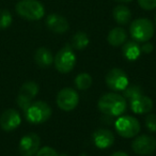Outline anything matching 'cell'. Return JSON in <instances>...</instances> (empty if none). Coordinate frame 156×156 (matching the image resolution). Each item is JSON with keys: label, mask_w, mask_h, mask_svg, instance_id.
<instances>
[{"label": "cell", "mask_w": 156, "mask_h": 156, "mask_svg": "<svg viewBox=\"0 0 156 156\" xmlns=\"http://www.w3.org/2000/svg\"><path fill=\"white\" fill-rule=\"evenodd\" d=\"M98 107L105 115L120 117L125 112L127 105L124 96L115 92H110L102 95V98L98 100Z\"/></svg>", "instance_id": "cell-1"}, {"label": "cell", "mask_w": 156, "mask_h": 156, "mask_svg": "<svg viewBox=\"0 0 156 156\" xmlns=\"http://www.w3.org/2000/svg\"><path fill=\"white\" fill-rule=\"evenodd\" d=\"M15 10L20 17L28 20H40L45 15L44 5L37 0H20Z\"/></svg>", "instance_id": "cell-2"}, {"label": "cell", "mask_w": 156, "mask_h": 156, "mask_svg": "<svg viewBox=\"0 0 156 156\" xmlns=\"http://www.w3.org/2000/svg\"><path fill=\"white\" fill-rule=\"evenodd\" d=\"M154 24L147 18H138L132 22L129 27V33L136 42L145 43L150 41L154 35Z\"/></svg>", "instance_id": "cell-3"}, {"label": "cell", "mask_w": 156, "mask_h": 156, "mask_svg": "<svg viewBox=\"0 0 156 156\" xmlns=\"http://www.w3.org/2000/svg\"><path fill=\"white\" fill-rule=\"evenodd\" d=\"M26 119L28 122L32 124H41L46 122L51 115V108L45 102L37 101V102L31 103L26 111Z\"/></svg>", "instance_id": "cell-4"}, {"label": "cell", "mask_w": 156, "mask_h": 156, "mask_svg": "<svg viewBox=\"0 0 156 156\" xmlns=\"http://www.w3.org/2000/svg\"><path fill=\"white\" fill-rule=\"evenodd\" d=\"M55 66L59 73L67 74L74 69L76 64V56L73 48L69 45L62 47L54 58Z\"/></svg>", "instance_id": "cell-5"}, {"label": "cell", "mask_w": 156, "mask_h": 156, "mask_svg": "<svg viewBox=\"0 0 156 156\" xmlns=\"http://www.w3.org/2000/svg\"><path fill=\"white\" fill-rule=\"evenodd\" d=\"M117 133L123 138H133L140 132V123L135 117L132 115H120L115 122Z\"/></svg>", "instance_id": "cell-6"}, {"label": "cell", "mask_w": 156, "mask_h": 156, "mask_svg": "<svg viewBox=\"0 0 156 156\" xmlns=\"http://www.w3.org/2000/svg\"><path fill=\"white\" fill-rule=\"evenodd\" d=\"M37 93H39V85L35 81H27L20 87L16 103L20 108L24 110V112L28 109Z\"/></svg>", "instance_id": "cell-7"}, {"label": "cell", "mask_w": 156, "mask_h": 156, "mask_svg": "<svg viewBox=\"0 0 156 156\" xmlns=\"http://www.w3.org/2000/svg\"><path fill=\"white\" fill-rule=\"evenodd\" d=\"M105 80H106V85L108 86L109 89H111L115 92L123 91L128 86L127 75L123 69H119V67L111 69L107 73Z\"/></svg>", "instance_id": "cell-8"}, {"label": "cell", "mask_w": 156, "mask_h": 156, "mask_svg": "<svg viewBox=\"0 0 156 156\" xmlns=\"http://www.w3.org/2000/svg\"><path fill=\"white\" fill-rule=\"evenodd\" d=\"M78 103H79V95L77 91L72 88H64L60 90L57 95V105L61 110H73L76 108Z\"/></svg>", "instance_id": "cell-9"}, {"label": "cell", "mask_w": 156, "mask_h": 156, "mask_svg": "<svg viewBox=\"0 0 156 156\" xmlns=\"http://www.w3.org/2000/svg\"><path fill=\"white\" fill-rule=\"evenodd\" d=\"M132 149L138 155H150L156 150V139L150 135H140L133 140Z\"/></svg>", "instance_id": "cell-10"}, {"label": "cell", "mask_w": 156, "mask_h": 156, "mask_svg": "<svg viewBox=\"0 0 156 156\" xmlns=\"http://www.w3.org/2000/svg\"><path fill=\"white\" fill-rule=\"evenodd\" d=\"M41 144V139L40 136L34 133L27 134L20 139V153L22 156H33L37 154V152L40 150Z\"/></svg>", "instance_id": "cell-11"}, {"label": "cell", "mask_w": 156, "mask_h": 156, "mask_svg": "<svg viewBox=\"0 0 156 156\" xmlns=\"http://www.w3.org/2000/svg\"><path fill=\"white\" fill-rule=\"evenodd\" d=\"M22 123V118L15 109H7L0 115V126L5 132H13Z\"/></svg>", "instance_id": "cell-12"}, {"label": "cell", "mask_w": 156, "mask_h": 156, "mask_svg": "<svg viewBox=\"0 0 156 156\" xmlns=\"http://www.w3.org/2000/svg\"><path fill=\"white\" fill-rule=\"evenodd\" d=\"M46 26L50 31L58 34H62L65 33L69 29V25L67 20L64 16L60 15V14H49L46 17Z\"/></svg>", "instance_id": "cell-13"}, {"label": "cell", "mask_w": 156, "mask_h": 156, "mask_svg": "<svg viewBox=\"0 0 156 156\" xmlns=\"http://www.w3.org/2000/svg\"><path fill=\"white\" fill-rule=\"evenodd\" d=\"M93 142L98 149H107L110 147L115 142V135L107 128H100L93 133Z\"/></svg>", "instance_id": "cell-14"}, {"label": "cell", "mask_w": 156, "mask_h": 156, "mask_svg": "<svg viewBox=\"0 0 156 156\" xmlns=\"http://www.w3.org/2000/svg\"><path fill=\"white\" fill-rule=\"evenodd\" d=\"M130 108L134 113L145 115L153 109V101L147 96L141 95L130 102Z\"/></svg>", "instance_id": "cell-15"}, {"label": "cell", "mask_w": 156, "mask_h": 156, "mask_svg": "<svg viewBox=\"0 0 156 156\" xmlns=\"http://www.w3.org/2000/svg\"><path fill=\"white\" fill-rule=\"evenodd\" d=\"M34 61L39 66L48 67L54 63V56L52 52L46 47H40L35 50Z\"/></svg>", "instance_id": "cell-16"}, {"label": "cell", "mask_w": 156, "mask_h": 156, "mask_svg": "<svg viewBox=\"0 0 156 156\" xmlns=\"http://www.w3.org/2000/svg\"><path fill=\"white\" fill-rule=\"evenodd\" d=\"M127 39V33L121 27H117V28H113L110 30V32L108 33V37H107V41L110 44L111 46H122L126 42Z\"/></svg>", "instance_id": "cell-17"}, {"label": "cell", "mask_w": 156, "mask_h": 156, "mask_svg": "<svg viewBox=\"0 0 156 156\" xmlns=\"http://www.w3.org/2000/svg\"><path fill=\"white\" fill-rule=\"evenodd\" d=\"M112 16L115 20L119 25H126L130 22L132 18V12L128 9V7L123 5H120L115 7L112 11Z\"/></svg>", "instance_id": "cell-18"}, {"label": "cell", "mask_w": 156, "mask_h": 156, "mask_svg": "<svg viewBox=\"0 0 156 156\" xmlns=\"http://www.w3.org/2000/svg\"><path fill=\"white\" fill-rule=\"evenodd\" d=\"M122 54L124 55L127 60L134 61L140 57L141 55V47L138 45L137 42L129 41L123 44V48H122Z\"/></svg>", "instance_id": "cell-19"}, {"label": "cell", "mask_w": 156, "mask_h": 156, "mask_svg": "<svg viewBox=\"0 0 156 156\" xmlns=\"http://www.w3.org/2000/svg\"><path fill=\"white\" fill-rule=\"evenodd\" d=\"M89 37L86 32L83 31H78L75 34L73 35L71 41V47L73 49H77V50H81L85 49L88 45H89Z\"/></svg>", "instance_id": "cell-20"}, {"label": "cell", "mask_w": 156, "mask_h": 156, "mask_svg": "<svg viewBox=\"0 0 156 156\" xmlns=\"http://www.w3.org/2000/svg\"><path fill=\"white\" fill-rule=\"evenodd\" d=\"M92 85V77L88 73L78 74L75 78V86L79 90H87Z\"/></svg>", "instance_id": "cell-21"}, {"label": "cell", "mask_w": 156, "mask_h": 156, "mask_svg": "<svg viewBox=\"0 0 156 156\" xmlns=\"http://www.w3.org/2000/svg\"><path fill=\"white\" fill-rule=\"evenodd\" d=\"M123 92H124V98L128 100L129 102H132L133 100L139 98V96L143 95V91H142V89H141V87L137 85L127 86V87L123 90Z\"/></svg>", "instance_id": "cell-22"}, {"label": "cell", "mask_w": 156, "mask_h": 156, "mask_svg": "<svg viewBox=\"0 0 156 156\" xmlns=\"http://www.w3.org/2000/svg\"><path fill=\"white\" fill-rule=\"evenodd\" d=\"M13 22V18L12 15L8 10H1L0 11V29L3 30V29L9 28L12 25Z\"/></svg>", "instance_id": "cell-23"}, {"label": "cell", "mask_w": 156, "mask_h": 156, "mask_svg": "<svg viewBox=\"0 0 156 156\" xmlns=\"http://www.w3.org/2000/svg\"><path fill=\"white\" fill-rule=\"evenodd\" d=\"M145 126L151 133H156V115L149 113L145 117Z\"/></svg>", "instance_id": "cell-24"}, {"label": "cell", "mask_w": 156, "mask_h": 156, "mask_svg": "<svg viewBox=\"0 0 156 156\" xmlns=\"http://www.w3.org/2000/svg\"><path fill=\"white\" fill-rule=\"evenodd\" d=\"M138 5L145 11L156 9V0H138Z\"/></svg>", "instance_id": "cell-25"}, {"label": "cell", "mask_w": 156, "mask_h": 156, "mask_svg": "<svg viewBox=\"0 0 156 156\" xmlns=\"http://www.w3.org/2000/svg\"><path fill=\"white\" fill-rule=\"evenodd\" d=\"M35 156H58L57 152L50 147H44L37 152Z\"/></svg>", "instance_id": "cell-26"}, {"label": "cell", "mask_w": 156, "mask_h": 156, "mask_svg": "<svg viewBox=\"0 0 156 156\" xmlns=\"http://www.w3.org/2000/svg\"><path fill=\"white\" fill-rule=\"evenodd\" d=\"M152 50H153V44H151V43H147V42H145V44H143V45L141 46V52L150 54V52H152Z\"/></svg>", "instance_id": "cell-27"}, {"label": "cell", "mask_w": 156, "mask_h": 156, "mask_svg": "<svg viewBox=\"0 0 156 156\" xmlns=\"http://www.w3.org/2000/svg\"><path fill=\"white\" fill-rule=\"evenodd\" d=\"M111 156H128V155L125 153V152H121V151H119V152H115V153H113Z\"/></svg>", "instance_id": "cell-28"}, {"label": "cell", "mask_w": 156, "mask_h": 156, "mask_svg": "<svg viewBox=\"0 0 156 156\" xmlns=\"http://www.w3.org/2000/svg\"><path fill=\"white\" fill-rule=\"evenodd\" d=\"M117 2H121V3H127V2H132L133 0H115Z\"/></svg>", "instance_id": "cell-29"}, {"label": "cell", "mask_w": 156, "mask_h": 156, "mask_svg": "<svg viewBox=\"0 0 156 156\" xmlns=\"http://www.w3.org/2000/svg\"><path fill=\"white\" fill-rule=\"evenodd\" d=\"M58 156H69L67 154H61V155H58Z\"/></svg>", "instance_id": "cell-30"}, {"label": "cell", "mask_w": 156, "mask_h": 156, "mask_svg": "<svg viewBox=\"0 0 156 156\" xmlns=\"http://www.w3.org/2000/svg\"><path fill=\"white\" fill-rule=\"evenodd\" d=\"M155 23H156V15H155Z\"/></svg>", "instance_id": "cell-31"}]
</instances>
